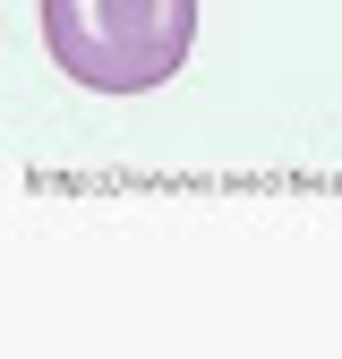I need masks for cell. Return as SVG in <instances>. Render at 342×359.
<instances>
[{"instance_id": "6da1fadb", "label": "cell", "mask_w": 342, "mask_h": 359, "mask_svg": "<svg viewBox=\"0 0 342 359\" xmlns=\"http://www.w3.org/2000/svg\"><path fill=\"white\" fill-rule=\"evenodd\" d=\"M43 52L86 95H154L189 69L197 0H34Z\"/></svg>"}]
</instances>
